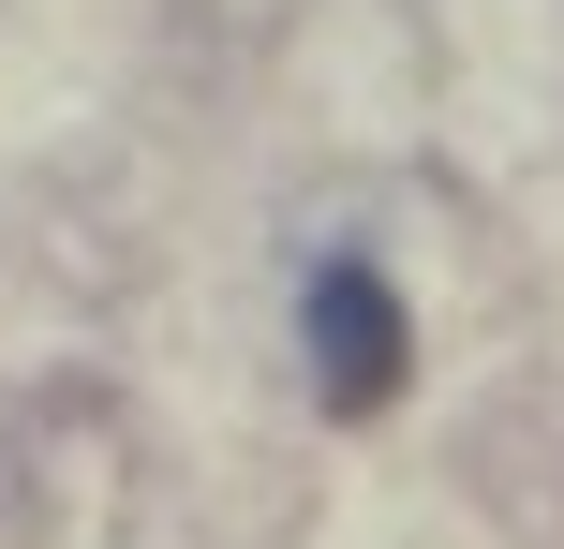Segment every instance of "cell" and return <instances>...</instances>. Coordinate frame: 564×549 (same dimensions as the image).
I'll return each instance as SVG.
<instances>
[{
	"mask_svg": "<svg viewBox=\"0 0 564 549\" xmlns=\"http://www.w3.org/2000/svg\"><path fill=\"white\" fill-rule=\"evenodd\" d=\"M312 386H327V416H387L401 402V372H416V342H401V297H387V267H312Z\"/></svg>",
	"mask_w": 564,
	"mask_h": 549,
	"instance_id": "obj_1",
	"label": "cell"
}]
</instances>
